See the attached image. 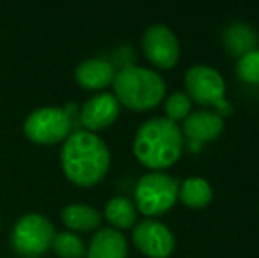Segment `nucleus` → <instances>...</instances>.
I'll return each instance as SVG.
<instances>
[{
	"label": "nucleus",
	"instance_id": "f257e3e1",
	"mask_svg": "<svg viewBox=\"0 0 259 258\" xmlns=\"http://www.w3.org/2000/svg\"><path fill=\"white\" fill-rule=\"evenodd\" d=\"M111 163L108 145L90 131H76L64 141L60 165L72 184L90 188L106 177Z\"/></svg>",
	"mask_w": 259,
	"mask_h": 258
},
{
	"label": "nucleus",
	"instance_id": "f03ea898",
	"mask_svg": "<svg viewBox=\"0 0 259 258\" xmlns=\"http://www.w3.org/2000/svg\"><path fill=\"white\" fill-rule=\"evenodd\" d=\"M184 136L177 122L154 117L140 126L134 136L133 151L136 159L150 170H164L180 159Z\"/></svg>",
	"mask_w": 259,
	"mask_h": 258
},
{
	"label": "nucleus",
	"instance_id": "7ed1b4c3",
	"mask_svg": "<svg viewBox=\"0 0 259 258\" xmlns=\"http://www.w3.org/2000/svg\"><path fill=\"white\" fill-rule=\"evenodd\" d=\"M115 97L134 112H147L160 104L166 96V82L155 71L138 65H125L113 80Z\"/></svg>",
	"mask_w": 259,
	"mask_h": 258
},
{
	"label": "nucleus",
	"instance_id": "20e7f679",
	"mask_svg": "<svg viewBox=\"0 0 259 258\" xmlns=\"http://www.w3.org/2000/svg\"><path fill=\"white\" fill-rule=\"evenodd\" d=\"M178 198V182L162 172H150L136 184L134 200L136 209L148 217L167 212Z\"/></svg>",
	"mask_w": 259,
	"mask_h": 258
},
{
	"label": "nucleus",
	"instance_id": "39448f33",
	"mask_svg": "<svg viewBox=\"0 0 259 258\" xmlns=\"http://www.w3.org/2000/svg\"><path fill=\"white\" fill-rule=\"evenodd\" d=\"M55 228L41 214H27L16 221L11 234L13 249L23 258H35L48 251L53 244Z\"/></svg>",
	"mask_w": 259,
	"mask_h": 258
},
{
	"label": "nucleus",
	"instance_id": "423d86ee",
	"mask_svg": "<svg viewBox=\"0 0 259 258\" xmlns=\"http://www.w3.org/2000/svg\"><path fill=\"white\" fill-rule=\"evenodd\" d=\"M23 131L30 141L37 145H57L72 133L71 115L62 108H39L27 117Z\"/></svg>",
	"mask_w": 259,
	"mask_h": 258
},
{
	"label": "nucleus",
	"instance_id": "0eeeda50",
	"mask_svg": "<svg viewBox=\"0 0 259 258\" xmlns=\"http://www.w3.org/2000/svg\"><path fill=\"white\" fill-rule=\"evenodd\" d=\"M185 89L191 101L203 106H215L224 99L226 83L224 78L210 65H194L185 72Z\"/></svg>",
	"mask_w": 259,
	"mask_h": 258
},
{
	"label": "nucleus",
	"instance_id": "6e6552de",
	"mask_svg": "<svg viewBox=\"0 0 259 258\" xmlns=\"http://www.w3.org/2000/svg\"><path fill=\"white\" fill-rule=\"evenodd\" d=\"M143 52L147 59L159 69L175 67L180 59V46L175 32L162 23L150 25L145 30L143 39Z\"/></svg>",
	"mask_w": 259,
	"mask_h": 258
},
{
	"label": "nucleus",
	"instance_id": "1a4fd4ad",
	"mask_svg": "<svg viewBox=\"0 0 259 258\" xmlns=\"http://www.w3.org/2000/svg\"><path fill=\"white\" fill-rule=\"evenodd\" d=\"M133 242L148 258H169L175 251V237L171 230L154 219H145L134 227Z\"/></svg>",
	"mask_w": 259,
	"mask_h": 258
},
{
	"label": "nucleus",
	"instance_id": "9d476101",
	"mask_svg": "<svg viewBox=\"0 0 259 258\" xmlns=\"http://www.w3.org/2000/svg\"><path fill=\"white\" fill-rule=\"evenodd\" d=\"M118 115H120V103L116 101V97L113 94L108 92L97 94V96L90 97L83 104L81 112H79L81 124L90 133L109 128L118 119Z\"/></svg>",
	"mask_w": 259,
	"mask_h": 258
},
{
	"label": "nucleus",
	"instance_id": "9b49d317",
	"mask_svg": "<svg viewBox=\"0 0 259 258\" xmlns=\"http://www.w3.org/2000/svg\"><path fill=\"white\" fill-rule=\"evenodd\" d=\"M222 129H224L222 117L210 110L192 112L184 119V126H182V131L189 138V141L196 145V151H199V145L217 140Z\"/></svg>",
	"mask_w": 259,
	"mask_h": 258
},
{
	"label": "nucleus",
	"instance_id": "f8f14e48",
	"mask_svg": "<svg viewBox=\"0 0 259 258\" xmlns=\"http://www.w3.org/2000/svg\"><path fill=\"white\" fill-rule=\"evenodd\" d=\"M115 75V65L104 59L83 60L74 72L78 85L85 90H103L113 85Z\"/></svg>",
	"mask_w": 259,
	"mask_h": 258
},
{
	"label": "nucleus",
	"instance_id": "ddd939ff",
	"mask_svg": "<svg viewBox=\"0 0 259 258\" xmlns=\"http://www.w3.org/2000/svg\"><path fill=\"white\" fill-rule=\"evenodd\" d=\"M127 239L115 228H99L90 241L87 258H127Z\"/></svg>",
	"mask_w": 259,
	"mask_h": 258
},
{
	"label": "nucleus",
	"instance_id": "4468645a",
	"mask_svg": "<svg viewBox=\"0 0 259 258\" xmlns=\"http://www.w3.org/2000/svg\"><path fill=\"white\" fill-rule=\"evenodd\" d=\"M257 41L259 38L256 30L242 21H235V23L228 25L226 30L222 32V45H224L226 52L233 57H238V59L256 50Z\"/></svg>",
	"mask_w": 259,
	"mask_h": 258
},
{
	"label": "nucleus",
	"instance_id": "2eb2a0df",
	"mask_svg": "<svg viewBox=\"0 0 259 258\" xmlns=\"http://www.w3.org/2000/svg\"><path fill=\"white\" fill-rule=\"evenodd\" d=\"M62 221L72 232H92L101 227V212L85 203H71L62 210Z\"/></svg>",
	"mask_w": 259,
	"mask_h": 258
},
{
	"label": "nucleus",
	"instance_id": "dca6fc26",
	"mask_svg": "<svg viewBox=\"0 0 259 258\" xmlns=\"http://www.w3.org/2000/svg\"><path fill=\"white\" fill-rule=\"evenodd\" d=\"M178 198L184 205L191 207V209H203L213 198V190L208 180L201 179V177H191V179L184 180L182 186L178 188Z\"/></svg>",
	"mask_w": 259,
	"mask_h": 258
},
{
	"label": "nucleus",
	"instance_id": "f3484780",
	"mask_svg": "<svg viewBox=\"0 0 259 258\" xmlns=\"http://www.w3.org/2000/svg\"><path fill=\"white\" fill-rule=\"evenodd\" d=\"M106 219L111 223L115 230H125L136 223V207L125 196H113L104 207Z\"/></svg>",
	"mask_w": 259,
	"mask_h": 258
},
{
	"label": "nucleus",
	"instance_id": "a211bd4d",
	"mask_svg": "<svg viewBox=\"0 0 259 258\" xmlns=\"http://www.w3.org/2000/svg\"><path fill=\"white\" fill-rule=\"evenodd\" d=\"M52 248L60 258H83L87 255L85 242L72 232H60L55 234Z\"/></svg>",
	"mask_w": 259,
	"mask_h": 258
},
{
	"label": "nucleus",
	"instance_id": "6ab92c4d",
	"mask_svg": "<svg viewBox=\"0 0 259 258\" xmlns=\"http://www.w3.org/2000/svg\"><path fill=\"white\" fill-rule=\"evenodd\" d=\"M236 75L242 82L259 85V50H252L240 57L236 62Z\"/></svg>",
	"mask_w": 259,
	"mask_h": 258
},
{
	"label": "nucleus",
	"instance_id": "aec40b11",
	"mask_svg": "<svg viewBox=\"0 0 259 258\" xmlns=\"http://www.w3.org/2000/svg\"><path fill=\"white\" fill-rule=\"evenodd\" d=\"M192 108V101L191 97L185 92H175L171 94L166 99V104H164V110H166V119L177 122V121H184L189 114H191Z\"/></svg>",
	"mask_w": 259,
	"mask_h": 258
}]
</instances>
